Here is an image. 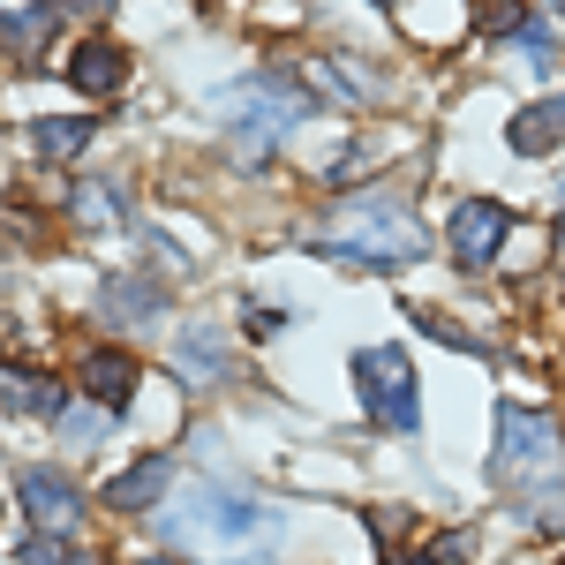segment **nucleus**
<instances>
[{
	"instance_id": "obj_1",
	"label": "nucleus",
	"mask_w": 565,
	"mask_h": 565,
	"mask_svg": "<svg viewBox=\"0 0 565 565\" xmlns=\"http://www.w3.org/2000/svg\"><path fill=\"white\" fill-rule=\"evenodd\" d=\"M332 264H354V271H407L423 257V226L415 212L392 196V189H362V196H340L332 212L317 218L309 234Z\"/></svg>"
},
{
	"instance_id": "obj_2",
	"label": "nucleus",
	"mask_w": 565,
	"mask_h": 565,
	"mask_svg": "<svg viewBox=\"0 0 565 565\" xmlns=\"http://www.w3.org/2000/svg\"><path fill=\"white\" fill-rule=\"evenodd\" d=\"M167 535H174L181 551H212V558H257L279 543V513H264L249 498H234V490H218V482H189L174 505H167Z\"/></svg>"
},
{
	"instance_id": "obj_3",
	"label": "nucleus",
	"mask_w": 565,
	"mask_h": 565,
	"mask_svg": "<svg viewBox=\"0 0 565 565\" xmlns=\"http://www.w3.org/2000/svg\"><path fill=\"white\" fill-rule=\"evenodd\" d=\"M309 114V98L295 84H279V76H257V84H242L226 98V136H234V151L257 167L271 159V143H287V129Z\"/></svg>"
},
{
	"instance_id": "obj_4",
	"label": "nucleus",
	"mask_w": 565,
	"mask_h": 565,
	"mask_svg": "<svg viewBox=\"0 0 565 565\" xmlns=\"http://www.w3.org/2000/svg\"><path fill=\"white\" fill-rule=\"evenodd\" d=\"M354 385H362V407L385 423V430H415L423 423V377H415V362L407 348H362L354 354Z\"/></svg>"
},
{
	"instance_id": "obj_5",
	"label": "nucleus",
	"mask_w": 565,
	"mask_h": 565,
	"mask_svg": "<svg viewBox=\"0 0 565 565\" xmlns=\"http://www.w3.org/2000/svg\"><path fill=\"white\" fill-rule=\"evenodd\" d=\"M498 482H527L558 468V423L551 415H527V407H505L498 415Z\"/></svg>"
},
{
	"instance_id": "obj_6",
	"label": "nucleus",
	"mask_w": 565,
	"mask_h": 565,
	"mask_svg": "<svg viewBox=\"0 0 565 565\" xmlns=\"http://www.w3.org/2000/svg\"><path fill=\"white\" fill-rule=\"evenodd\" d=\"M505 234H513V212L490 204V196H468V204L452 212V257L460 264H498Z\"/></svg>"
},
{
	"instance_id": "obj_7",
	"label": "nucleus",
	"mask_w": 565,
	"mask_h": 565,
	"mask_svg": "<svg viewBox=\"0 0 565 565\" xmlns=\"http://www.w3.org/2000/svg\"><path fill=\"white\" fill-rule=\"evenodd\" d=\"M15 490H23V505H31L39 535H45V527H53V535H61V527H76V482H68V476H45V468H31Z\"/></svg>"
},
{
	"instance_id": "obj_8",
	"label": "nucleus",
	"mask_w": 565,
	"mask_h": 565,
	"mask_svg": "<svg viewBox=\"0 0 565 565\" xmlns=\"http://www.w3.org/2000/svg\"><path fill=\"white\" fill-rule=\"evenodd\" d=\"M106 505H114V513H143V505H167V460L151 452V460L121 468V476L106 482Z\"/></svg>"
},
{
	"instance_id": "obj_9",
	"label": "nucleus",
	"mask_w": 565,
	"mask_h": 565,
	"mask_svg": "<svg viewBox=\"0 0 565 565\" xmlns=\"http://www.w3.org/2000/svg\"><path fill=\"white\" fill-rule=\"evenodd\" d=\"M68 84L90 90V98H114V90L129 84V61H121L106 39H90V45H76V61H68Z\"/></svg>"
},
{
	"instance_id": "obj_10",
	"label": "nucleus",
	"mask_w": 565,
	"mask_h": 565,
	"mask_svg": "<svg viewBox=\"0 0 565 565\" xmlns=\"http://www.w3.org/2000/svg\"><path fill=\"white\" fill-rule=\"evenodd\" d=\"M53 39V0H0V45L39 53Z\"/></svg>"
},
{
	"instance_id": "obj_11",
	"label": "nucleus",
	"mask_w": 565,
	"mask_h": 565,
	"mask_svg": "<svg viewBox=\"0 0 565 565\" xmlns=\"http://www.w3.org/2000/svg\"><path fill=\"white\" fill-rule=\"evenodd\" d=\"M84 392L106 407V415H121L129 392H136V362H129V354H90V362H84Z\"/></svg>"
},
{
	"instance_id": "obj_12",
	"label": "nucleus",
	"mask_w": 565,
	"mask_h": 565,
	"mask_svg": "<svg viewBox=\"0 0 565 565\" xmlns=\"http://www.w3.org/2000/svg\"><path fill=\"white\" fill-rule=\"evenodd\" d=\"M513 143H521V151H551V143H565V98L527 106L521 121H513Z\"/></svg>"
},
{
	"instance_id": "obj_13",
	"label": "nucleus",
	"mask_w": 565,
	"mask_h": 565,
	"mask_svg": "<svg viewBox=\"0 0 565 565\" xmlns=\"http://www.w3.org/2000/svg\"><path fill=\"white\" fill-rule=\"evenodd\" d=\"M98 309H106V317H159V309H167V287H159V279H114Z\"/></svg>"
},
{
	"instance_id": "obj_14",
	"label": "nucleus",
	"mask_w": 565,
	"mask_h": 565,
	"mask_svg": "<svg viewBox=\"0 0 565 565\" xmlns=\"http://www.w3.org/2000/svg\"><path fill=\"white\" fill-rule=\"evenodd\" d=\"M174 362L196 377V385H212L218 377V362H226V348H218V324H189V340L174 348Z\"/></svg>"
},
{
	"instance_id": "obj_15",
	"label": "nucleus",
	"mask_w": 565,
	"mask_h": 565,
	"mask_svg": "<svg viewBox=\"0 0 565 565\" xmlns=\"http://www.w3.org/2000/svg\"><path fill=\"white\" fill-rule=\"evenodd\" d=\"M309 76H324V90H332V98H377V76H370L362 61H317Z\"/></svg>"
},
{
	"instance_id": "obj_16",
	"label": "nucleus",
	"mask_w": 565,
	"mask_h": 565,
	"mask_svg": "<svg viewBox=\"0 0 565 565\" xmlns=\"http://www.w3.org/2000/svg\"><path fill=\"white\" fill-rule=\"evenodd\" d=\"M31 143H39L45 159H76L90 143V121H31Z\"/></svg>"
},
{
	"instance_id": "obj_17",
	"label": "nucleus",
	"mask_w": 565,
	"mask_h": 565,
	"mask_svg": "<svg viewBox=\"0 0 565 565\" xmlns=\"http://www.w3.org/2000/svg\"><path fill=\"white\" fill-rule=\"evenodd\" d=\"M8 407H23V415H61V385H53V377H8Z\"/></svg>"
},
{
	"instance_id": "obj_18",
	"label": "nucleus",
	"mask_w": 565,
	"mask_h": 565,
	"mask_svg": "<svg viewBox=\"0 0 565 565\" xmlns=\"http://www.w3.org/2000/svg\"><path fill=\"white\" fill-rule=\"evenodd\" d=\"M513 53H521L535 76H551V61H558V45H551V31H543V23H521V31H513Z\"/></svg>"
},
{
	"instance_id": "obj_19",
	"label": "nucleus",
	"mask_w": 565,
	"mask_h": 565,
	"mask_svg": "<svg viewBox=\"0 0 565 565\" xmlns=\"http://www.w3.org/2000/svg\"><path fill=\"white\" fill-rule=\"evenodd\" d=\"M114 212H121V196H114L106 181H84V189H76V218H84V226H98V218H114Z\"/></svg>"
},
{
	"instance_id": "obj_20",
	"label": "nucleus",
	"mask_w": 565,
	"mask_h": 565,
	"mask_svg": "<svg viewBox=\"0 0 565 565\" xmlns=\"http://www.w3.org/2000/svg\"><path fill=\"white\" fill-rule=\"evenodd\" d=\"M476 8H482V31H521L527 23L521 0H476Z\"/></svg>"
},
{
	"instance_id": "obj_21",
	"label": "nucleus",
	"mask_w": 565,
	"mask_h": 565,
	"mask_svg": "<svg viewBox=\"0 0 565 565\" xmlns=\"http://www.w3.org/2000/svg\"><path fill=\"white\" fill-rule=\"evenodd\" d=\"M23 565H68V543L39 535V543H23Z\"/></svg>"
},
{
	"instance_id": "obj_22",
	"label": "nucleus",
	"mask_w": 565,
	"mask_h": 565,
	"mask_svg": "<svg viewBox=\"0 0 565 565\" xmlns=\"http://www.w3.org/2000/svg\"><path fill=\"white\" fill-rule=\"evenodd\" d=\"M279 324H287V317H279V309H249V332H257V340H271V332H279Z\"/></svg>"
},
{
	"instance_id": "obj_23",
	"label": "nucleus",
	"mask_w": 565,
	"mask_h": 565,
	"mask_svg": "<svg viewBox=\"0 0 565 565\" xmlns=\"http://www.w3.org/2000/svg\"><path fill=\"white\" fill-rule=\"evenodd\" d=\"M558 257H565V181H558Z\"/></svg>"
},
{
	"instance_id": "obj_24",
	"label": "nucleus",
	"mask_w": 565,
	"mask_h": 565,
	"mask_svg": "<svg viewBox=\"0 0 565 565\" xmlns=\"http://www.w3.org/2000/svg\"><path fill=\"white\" fill-rule=\"evenodd\" d=\"M76 8H106V0H76Z\"/></svg>"
},
{
	"instance_id": "obj_25",
	"label": "nucleus",
	"mask_w": 565,
	"mask_h": 565,
	"mask_svg": "<svg viewBox=\"0 0 565 565\" xmlns=\"http://www.w3.org/2000/svg\"><path fill=\"white\" fill-rule=\"evenodd\" d=\"M143 565H174V558H143Z\"/></svg>"
},
{
	"instance_id": "obj_26",
	"label": "nucleus",
	"mask_w": 565,
	"mask_h": 565,
	"mask_svg": "<svg viewBox=\"0 0 565 565\" xmlns=\"http://www.w3.org/2000/svg\"><path fill=\"white\" fill-rule=\"evenodd\" d=\"M407 565H437V558H407Z\"/></svg>"
}]
</instances>
